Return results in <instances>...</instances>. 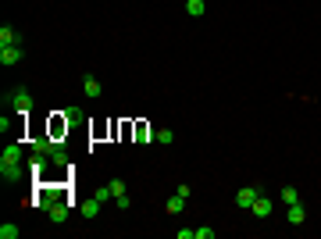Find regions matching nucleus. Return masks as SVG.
Returning a JSON list of instances; mask_svg holds the SVG:
<instances>
[{"label":"nucleus","mask_w":321,"mask_h":239,"mask_svg":"<svg viewBox=\"0 0 321 239\" xmlns=\"http://www.w3.org/2000/svg\"><path fill=\"white\" fill-rule=\"evenodd\" d=\"M50 165H57V168H68V153H64L61 146H57V150L50 153Z\"/></svg>","instance_id":"4468645a"},{"label":"nucleus","mask_w":321,"mask_h":239,"mask_svg":"<svg viewBox=\"0 0 321 239\" xmlns=\"http://www.w3.org/2000/svg\"><path fill=\"white\" fill-rule=\"evenodd\" d=\"M11 129H15V118H11V114H4V118H0V132H4V136H8Z\"/></svg>","instance_id":"a211bd4d"},{"label":"nucleus","mask_w":321,"mask_h":239,"mask_svg":"<svg viewBox=\"0 0 321 239\" xmlns=\"http://www.w3.org/2000/svg\"><path fill=\"white\" fill-rule=\"evenodd\" d=\"M250 214L254 218H271V200H268V196L261 193L257 196V200H254V207H250Z\"/></svg>","instance_id":"423d86ee"},{"label":"nucleus","mask_w":321,"mask_h":239,"mask_svg":"<svg viewBox=\"0 0 321 239\" xmlns=\"http://www.w3.org/2000/svg\"><path fill=\"white\" fill-rule=\"evenodd\" d=\"M107 186H111V193H114V200H118V196H125V182H122V179H111Z\"/></svg>","instance_id":"dca6fc26"},{"label":"nucleus","mask_w":321,"mask_h":239,"mask_svg":"<svg viewBox=\"0 0 321 239\" xmlns=\"http://www.w3.org/2000/svg\"><path fill=\"white\" fill-rule=\"evenodd\" d=\"M97 214H100V200H97V196L83 200V218H97Z\"/></svg>","instance_id":"9b49d317"},{"label":"nucleus","mask_w":321,"mask_h":239,"mask_svg":"<svg viewBox=\"0 0 321 239\" xmlns=\"http://www.w3.org/2000/svg\"><path fill=\"white\" fill-rule=\"evenodd\" d=\"M179 239H196V228H179Z\"/></svg>","instance_id":"5701e85b"},{"label":"nucleus","mask_w":321,"mask_h":239,"mask_svg":"<svg viewBox=\"0 0 321 239\" xmlns=\"http://www.w3.org/2000/svg\"><path fill=\"white\" fill-rule=\"evenodd\" d=\"M172 139H175L172 129H157V143H172Z\"/></svg>","instance_id":"aec40b11"},{"label":"nucleus","mask_w":321,"mask_h":239,"mask_svg":"<svg viewBox=\"0 0 321 239\" xmlns=\"http://www.w3.org/2000/svg\"><path fill=\"white\" fill-rule=\"evenodd\" d=\"M282 200H286V207L300 200V193H296V186H282Z\"/></svg>","instance_id":"2eb2a0df"},{"label":"nucleus","mask_w":321,"mask_h":239,"mask_svg":"<svg viewBox=\"0 0 321 239\" xmlns=\"http://www.w3.org/2000/svg\"><path fill=\"white\" fill-rule=\"evenodd\" d=\"M83 93H86L90 100H97V97L104 93V86L97 83V78H93V75H83Z\"/></svg>","instance_id":"0eeeda50"},{"label":"nucleus","mask_w":321,"mask_h":239,"mask_svg":"<svg viewBox=\"0 0 321 239\" xmlns=\"http://www.w3.org/2000/svg\"><path fill=\"white\" fill-rule=\"evenodd\" d=\"M186 15L189 18H204L207 15V4H204V0H186Z\"/></svg>","instance_id":"9d476101"},{"label":"nucleus","mask_w":321,"mask_h":239,"mask_svg":"<svg viewBox=\"0 0 321 239\" xmlns=\"http://www.w3.org/2000/svg\"><path fill=\"white\" fill-rule=\"evenodd\" d=\"M47 214H50V221H54V225H64V221H68V200L61 196V200H57V204H54Z\"/></svg>","instance_id":"39448f33"},{"label":"nucleus","mask_w":321,"mask_h":239,"mask_svg":"<svg viewBox=\"0 0 321 239\" xmlns=\"http://www.w3.org/2000/svg\"><path fill=\"white\" fill-rule=\"evenodd\" d=\"M22 172H25L22 161H15V157H0V179H4V182H18Z\"/></svg>","instance_id":"f03ea898"},{"label":"nucleus","mask_w":321,"mask_h":239,"mask_svg":"<svg viewBox=\"0 0 321 239\" xmlns=\"http://www.w3.org/2000/svg\"><path fill=\"white\" fill-rule=\"evenodd\" d=\"M93 196H97V200H100V204H104V200H114V193H111V186H100V189H97Z\"/></svg>","instance_id":"f3484780"},{"label":"nucleus","mask_w":321,"mask_h":239,"mask_svg":"<svg viewBox=\"0 0 321 239\" xmlns=\"http://www.w3.org/2000/svg\"><path fill=\"white\" fill-rule=\"evenodd\" d=\"M196 239H214V228H207V225L196 228Z\"/></svg>","instance_id":"412c9836"},{"label":"nucleus","mask_w":321,"mask_h":239,"mask_svg":"<svg viewBox=\"0 0 321 239\" xmlns=\"http://www.w3.org/2000/svg\"><path fill=\"white\" fill-rule=\"evenodd\" d=\"M15 43H22V36L11 25H0V47H15Z\"/></svg>","instance_id":"1a4fd4ad"},{"label":"nucleus","mask_w":321,"mask_h":239,"mask_svg":"<svg viewBox=\"0 0 321 239\" xmlns=\"http://www.w3.org/2000/svg\"><path fill=\"white\" fill-rule=\"evenodd\" d=\"M18 235H22V228H18V225H11V221L0 225V239H18Z\"/></svg>","instance_id":"ddd939ff"},{"label":"nucleus","mask_w":321,"mask_h":239,"mask_svg":"<svg viewBox=\"0 0 321 239\" xmlns=\"http://www.w3.org/2000/svg\"><path fill=\"white\" fill-rule=\"evenodd\" d=\"M261 193H264L261 186H243V189L235 193V207H243V211H250V207H254V200H257Z\"/></svg>","instance_id":"20e7f679"},{"label":"nucleus","mask_w":321,"mask_h":239,"mask_svg":"<svg viewBox=\"0 0 321 239\" xmlns=\"http://www.w3.org/2000/svg\"><path fill=\"white\" fill-rule=\"evenodd\" d=\"M114 204H118V207H122V211H129V207H132V200H129V193H125V196H118V200H114Z\"/></svg>","instance_id":"4be33fe9"},{"label":"nucleus","mask_w":321,"mask_h":239,"mask_svg":"<svg viewBox=\"0 0 321 239\" xmlns=\"http://www.w3.org/2000/svg\"><path fill=\"white\" fill-rule=\"evenodd\" d=\"M182 207H186V196H179V193L165 204V211H168V214H182Z\"/></svg>","instance_id":"f8f14e48"},{"label":"nucleus","mask_w":321,"mask_h":239,"mask_svg":"<svg viewBox=\"0 0 321 239\" xmlns=\"http://www.w3.org/2000/svg\"><path fill=\"white\" fill-rule=\"evenodd\" d=\"M286 218H289V225H303V221H307V207L296 200V204H289V214H286Z\"/></svg>","instance_id":"6e6552de"},{"label":"nucleus","mask_w":321,"mask_h":239,"mask_svg":"<svg viewBox=\"0 0 321 239\" xmlns=\"http://www.w3.org/2000/svg\"><path fill=\"white\" fill-rule=\"evenodd\" d=\"M11 111H15L18 118H25V114H32V93L18 86V90L11 93Z\"/></svg>","instance_id":"f257e3e1"},{"label":"nucleus","mask_w":321,"mask_h":239,"mask_svg":"<svg viewBox=\"0 0 321 239\" xmlns=\"http://www.w3.org/2000/svg\"><path fill=\"white\" fill-rule=\"evenodd\" d=\"M22 57H25V43L0 47V64H4V68H15V64H22Z\"/></svg>","instance_id":"7ed1b4c3"},{"label":"nucleus","mask_w":321,"mask_h":239,"mask_svg":"<svg viewBox=\"0 0 321 239\" xmlns=\"http://www.w3.org/2000/svg\"><path fill=\"white\" fill-rule=\"evenodd\" d=\"M78 118H83V107H68L64 111V122H78Z\"/></svg>","instance_id":"6ab92c4d"}]
</instances>
